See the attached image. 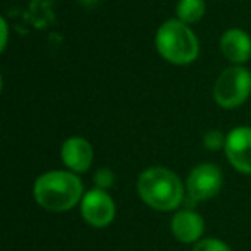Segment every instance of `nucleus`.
<instances>
[{"label":"nucleus","instance_id":"obj_15","mask_svg":"<svg viewBox=\"0 0 251 251\" xmlns=\"http://www.w3.org/2000/svg\"><path fill=\"white\" fill-rule=\"evenodd\" d=\"M0 31H2V40H0V50L4 52L5 47H7V36H9V26L5 18L0 19Z\"/></svg>","mask_w":251,"mask_h":251},{"label":"nucleus","instance_id":"obj_5","mask_svg":"<svg viewBox=\"0 0 251 251\" xmlns=\"http://www.w3.org/2000/svg\"><path fill=\"white\" fill-rule=\"evenodd\" d=\"M224 176L219 165L203 162L198 164L186 179V195L193 201H206L219 195L222 189Z\"/></svg>","mask_w":251,"mask_h":251},{"label":"nucleus","instance_id":"obj_2","mask_svg":"<svg viewBox=\"0 0 251 251\" xmlns=\"http://www.w3.org/2000/svg\"><path fill=\"white\" fill-rule=\"evenodd\" d=\"M136 189L145 205L157 212H174L186 195V184L165 167H148L138 177Z\"/></svg>","mask_w":251,"mask_h":251},{"label":"nucleus","instance_id":"obj_10","mask_svg":"<svg viewBox=\"0 0 251 251\" xmlns=\"http://www.w3.org/2000/svg\"><path fill=\"white\" fill-rule=\"evenodd\" d=\"M220 52L232 66H243L251 59V36L241 28L226 29L220 36Z\"/></svg>","mask_w":251,"mask_h":251},{"label":"nucleus","instance_id":"obj_3","mask_svg":"<svg viewBox=\"0 0 251 251\" xmlns=\"http://www.w3.org/2000/svg\"><path fill=\"white\" fill-rule=\"evenodd\" d=\"M155 47L162 59L174 66H188L200 55L198 36L177 18L162 23L155 35Z\"/></svg>","mask_w":251,"mask_h":251},{"label":"nucleus","instance_id":"obj_8","mask_svg":"<svg viewBox=\"0 0 251 251\" xmlns=\"http://www.w3.org/2000/svg\"><path fill=\"white\" fill-rule=\"evenodd\" d=\"M60 158L67 171L74 174H84L93 164V147L83 136H71L62 143Z\"/></svg>","mask_w":251,"mask_h":251},{"label":"nucleus","instance_id":"obj_9","mask_svg":"<svg viewBox=\"0 0 251 251\" xmlns=\"http://www.w3.org/2000/svg\"><path fill=\"white\" fill-rule=\"evenodd\" d=\"M172 236L182 244H196L205 234V219L195 210H177L171 220Z\"/></svg>","mask_w":251,"mask_h":251},{"label":"nucleus","instance_id":"obj_6","mask_svg":"<svg viewBox=\"0 0 251 251\" xmlns=\"http://www.w3.org/2000/svg\"><path fill=\"white\" fill-rule=\"evenodd\" d=\"M79 212L84 222L97 229L110 226L115 219V201L108 191L93 188L84 193L79 203Z\"/></svg>","mask_w":251,"mask_h":251},{"label":"nucleus","instance_id":"obj_4","mask_svg":"<svg viewBox=\"0 0 251 251\" xmlns=\"http://www.w3.org/2000/svg\"><path fill=\"white\" fill-rule=\"evenodd\" d=\"M251 95V73L243 66H232L220 73L213 86V100L222 108H236Z\"/></svg>","mask_w":251,"mask_h":251},{"label":"nucleus","instance_id":"obj_7","mask_svg":"<svg viewBox=\"0 0 251 251\" xmlns=\"http://www.w3.org/2000/svg\"><path fill=\"white\" fill-rule=\"evenodd\" d=\"M226 157L229 164L241 174H251V127L237 126L227 133Z\"/></svg>","mask_w":251,"mask_h":251},{"label":"nucleus","instance_id":"obj_1","mask_svg":"<svg viewBox=\"0 0 251 251\" xmlns=\"http://www.w3.org/2000/svg\"><path fill=\"white\" fill-rule=\"evenodd\" d=\"M33 196L38 206L47 212H69L81 203L84 196L79 174L71 171H49L38 176L33 184Z\"/></svg>","mask_w":251,"mask_h":251},{"label":"nucleus","instance_id":"obj_14","mask_svg":"<svg viewBox=\"0 0 251 251\" xmlns=\"http://www.w3.org/2000/svg\"><path fill=\"white\" fill-rule=\"evenodd\" d=\"M114 182H115V174L107 167H100L93 174V184H95V188H98V189L108 191V189L114 186Z\"/></svg>","mask_w":251,"mask_h":251},{"label":"nucleus","instance_id":"obj_12","mask_svg":"<svg viewBox=\"0 0 251 251\" xmlns=\"http://www.w3.org/2000/svg\"><path fill=\"white\" fill-rule=\"evenodd\" d=\"M226 140H227V134H224L222 131L210 129V131H206L205 136H203V147L210 151L224 150V147H226Z\"/></svg>","mask_w":251,"mask_h":251},{"label":"nucleus","instance_id":"obj_11","mask_svg":"<svg viewBox=\"0 0 251 251\" xmlns=\"http://www.w3.org/2000/svg\"><path fill=\"white\" fill-rule=\"evenodd\" d=\"M205 12V0H179L176 5V18L186 25H195V23L201 21Z\"/></svg>","mask_w":251,"mask_h":251},{"label":"nucleus","instance_id":"obj_13","mask_svg":"<svg viewBox=\"0 0 251 251\" xmlns=\"http://www.w3.org/2000/svg\"><path fill=\"white\" fill-rule=\"evenodd\" d=\"M193 251H232L230 246L217 237H203L193 246Z\"/></svg>","mask_w":251,"mask_h":251},{"label":"nucleus","instance_id":"obj_16","mask_svg":"<svg viewBox=\"0 0 251 251\" xmlns=\"http://www.w3.org/2000/svg\"><path fill=\"white\" fill-rule=\"evenodd\" d=\"M81 4H84V5H90V4H97L98 0H79Z\"/></svg>","mask_w":251,"mask_h":251}]
</instances>
